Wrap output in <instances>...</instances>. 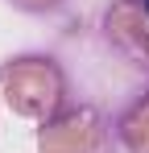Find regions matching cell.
I'll use <instances>...</instances> for the list:
<instances>
[{"mask_svg":"<svg viewBox=\"0 0 149 153\" xmlns=\"http://www.w3.org/2000/svg\"><path fill=\"white\" fill-rule=\"evenodd\" d=\"M116 137H120L124 153H149V95L137 100L116 124Z\"/></svg>","mask_w":149,"mask_h":153,"instance_id":"3957f363","label":"cell"},{"mask_svg":"<svg viewBox=\"0 0 149 153\" xmlns=\"http://www.w3.org/2000/svg\"><path fill=\"white\" fill-rule=\"evenodd\" d=\"M17 8H25V13H50V8H58L62 0H13Z\"/></svg>","mask_w":149,"mask_h":153,"instance_id":"277c9868","label":"cell"},{"mask_svg":"<svg viewBox=\"0 0 149 153\" xmlns=\"http://www.w3.org/2000/svg\"><path fill=\"white\" fill-rule=\"evenodd\" d=\"M99 124L91 112H58L37 128V153H95Z\"/></svg>","mask_w":149,"mask_h":153,"instance_id":"7a4b0ae2","label":"cell"},{"mask_svg":"<svg viewBox=\"0 0 149 153\" xmlns=\"http://www.w3.org/2000/svg\"><path fill=\"white\" fill-rule=\"evenodd\" d=\"M124 8H133V13H137V17H145L149 21V0H120Z\"/></svg>","mask_w":149,"mask_h":153,"instance_id":"5b68a950","label":"cell"},{"mask_svg":"<svg viewBox=\"0 0 149 153\" xmlns=\"http://www.w3.org/2000/svg\"><path fill=\"white\" fill-rule=\"evenodd\" d=\"M0 91H4L8 112H17L25 120H50V116H58V108L66 100V79L54 58L33 54V58H17L4 66Z\"/></svg>","mask_w":149,"mask_h":153,"instance_id":"6da1fadb","label":"cell"}]
</instances>
